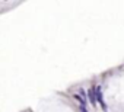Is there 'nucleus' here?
<instances>
[{
  "mask_svg": "<svg viewBox=\"0 0 124 112\" xmlns=\"http://www.w3.org/2000/svg\"><path fill=\"white\" fill-rule=\"evenodd\" d=\"M95 90V98H96V102L102 103V90H101V86H95L93 87Z\"/></svg>",
  "mask_w": 124,
  "mask_h": 112,
  "instance_id": "f03ea898",
  "label": "nucleus"
},
{
  "mask_svg": "<svg viewBox=\"0 0 124 112\" xmlns=\"http://www.w3.org/2000/svg\"><path fill=\"white\" fill-rule=\"evenodd\" d=\"M75 99L80 103V106H86V98L83 90H79V95H75Z\"/></svg>",
  "mask_w": 124,
  "mask_h": 112,
  "instance_id": "f257e3e1",
  "label": "nucleus"
},
{
  "mask_svg": "<svg viewBox=\"0 0 124 112\" xmlns=\"http://www.w3.org/2000/svg\"><path fill=\"white\" fill-rule=\"evenodd\" d=\"M88 96H89V100H91V103H92V105H96V98H95V90H93V87H92V89H89V92H88Z\"/></svg>",
  "mask_w": 124,
  "mask_h": 112,
  "instance_id": "7ed1b4c3",
  "label": "nucleus"
},
{
  "mask_svg": "<svg viewBox=\"0 0 124 112\" xmlns=\"http://www.w3.org/2000/svg\"><path fill=\"white\" fill-rule=\"evenodd\" d=\"M80 111H82V112H86V108H85V106H80Z\"/></svg>",
  "mask_w": 124,
  "mask_h": 112,
  "instance_id": "20e7f679",
  "label": "nucleus"
}]
</instances>
